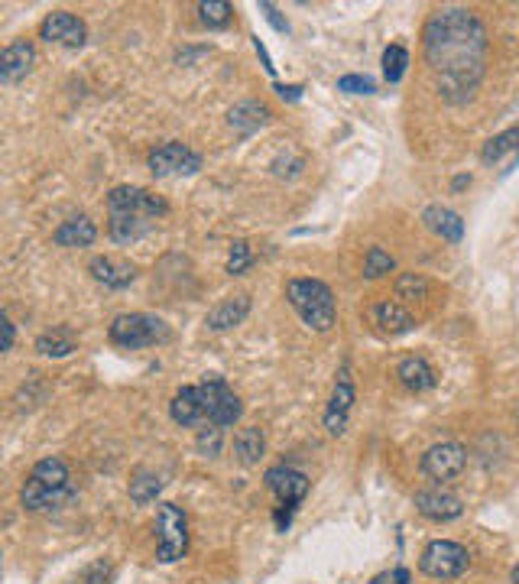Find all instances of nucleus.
Wrapping results in <instances>:
<instances>
[{"label": "nucleus", "mask_w": 519, "mask_h": 584, "mask_svg": "<svg viewBox=\"0 0 519 584\" xmlns=\"http://www.w3.org/2000/svg\"><path fill=\"white\" fill-rule=\"evenodd\" d=\"M221 445H224V429H218V426L198 429V435H195V448L202 451L205 458H218V455H221Z\"/></svg>", "instance_id": "31"}, {"label": "nucleus", "mask_w": 519, "mask_h": 584, "mask_svg": "<svg viewBox=\"0 0 519 584\" xmlns=\"http://www.w3.org/2000/svg\"><path fill=\"white\" fill-rule=\"evenodd\" d=\"M354 380H351V367L344 364L338 370V380H335V390H331V400L325 406V429L328 435H344L348 432V419H351V409H354Z\"/></svg>", "instance_id": "11"}, {"label": "nucleus", "mask_w": 519, "mask_h": 584, "mask_svg": "<svg viewBox=\"0 0 519 584\" xmlns=\"http://www.w3.org/2000/svg\"><path fill=\"white\" fill-rule=\"evenodd\" d=\"M487 26L468 7H442L422 26L425 65L448 104H468L487 75Z\"/></svg>", "instance_id": "1"}, {"label": "nucleus", "mask_w": 519, "mask_h": 584, "mask_svg": "<svg viewBox=\"0 0 519 584\" xmlns=\"http://www.w3.org/2000/svg\"><path fill=\"white\" fill-rule=\"evenodd\" d=\"M169 416L182 429H228L234 422H241L244 403L234 393V387L218 374H208L202 383L182 387L169 403Z\"/></svg>", "instance_id": "2"}, {"label": "nucleus", "mask_w": 519, "mask_h": 584, "mask_svg": "<svg viewBox=\"0 0 519 584\" xmlns=\"http://www.w3.org/2000/svg\"><path fill=\"white\" fill-rule=\"evenodd\" d=\"M286 302L296 309L305 328L312 331H331L338 322V305L335 292L328 283L315 280V276H296L286 283Z\"/></svg>", "instance_id": "5"}, {"label": "nucleus", "mask_w": 519, "mask_h": 584, "mask_svg": "<svg viewBox=\"0 0 519 584\" xmlns=\"http://www.w3.org/2000/svg\"><path fill=\"white\" fill-rule=\"evenodd\" d=\"M0 331H4V341H0V351H13V338H17V328H13L10 315H0Z\"/></svg>", "instance_id": "36"}, {"label": "nucleus", "mask_w": 519, "mask_h": 584, "mask_svg": "<svg viewBox=\"0 0 519 584\" xmlns=\"http://www.w3.org/2000/svg\"><path fill=\"white\" fill-rule=\"evenodd\" d=\"M266 455V435L260 426H247L234 435V458L244 464V468H254L260 458Z\"/></svg>", "instance_id": "23"}, {"label": "nucleus", "mask_w": 519, "mask_h": 584, "mask_svg": "<svg viewBox=\"0 0 519 584\" xmlns=\"http://www.w3.org/2000/svg\"><path fill=\"white\" fill-rule=\"evenodd\" d=\"M88 273H91V280L101 283L104 289H114V292H121L127 289L133 280H137V267H133L130 260H121V257H91L88 263Z\"/></svg>", "instance_id": "14"}, {"label": "nucleus", "mask_w": 519, "mask_h": 584, "mask_svg": "<svg viewBox=\"0 0 519 584\" xmlns=\"http://www.w3.org/2000/svg\"><path fill=\"white\" fill-rule=\"evenodd\" d=\"M169 215L163 195L140 185H117L108 192V231L114 244H137Z\"/></svg>", "instance_id": "3"}, {"label": "nucleus", "mask_w": 519, "mask_h": 584, "mask_svg": "<svg viewBox=\"0 0 519 584\" xmlns=\"http://www.w3.org/2000/svg\"><path fill=\"white\" fill-rule=\"evenodd\" d=\"M247 315H250V296H247V292H237V296L221 299L215 309L208 312L205 325L211 331H231L237 325H244Z\"/></svg>", "instance_id": "17"}, {"label": "nucleus", "mask_w": 519, "mask_h": 584, "mask_svg": "<svg viewBox=\"0 0 519 584\" xmlns=\"http://www.w3.org/2000/svg\"><path fill=\"white\" fill-rule=\"evenodd\" d=\"M468 565H471L468 549H464L461 542H451V539H435L419 555V572L435 578V581L461 578L464 572H468Z\"/></svg>", "instance_id": "8"}, {"label": "nucleus", "mask_w": 519, "mask_h": 584, "mask_svg": "<svg viewBox=\"0 0 519 584\" xmlns=\"http://www.w3.org/2000/svg\"><path fill=\"white\" fill-rule=\"evenodd\" d=\"M374 322L380 325V331H387V335H406V331L419 328V322L412 318V312L403 302H377Z\"/></svg>", "instance_id": "22"}, {"label": "nucleus", "mask_w": 519, "mask_h": 584, "mask_svg": "<svg viewBox=\"0 0 519 584\" xmlns=\"http://www.w3.org/2000/svg\"><path fill=\"white\" fill-rule=\"evenodd\" d=\"M510 578H513V584H519V565L513 568V575H510Z\"/></svg>", "instance_id": "43"}, {"label": "nucleus", "mask_w": 519, "mask_h": 584, "mask_svg": "<svg viewBox=\"0 0 519 584\" xmlns=\"http://www.w3.org/2000/svg\"><path fill=\"white\" fill-rule=\"evenodd\" d=\"M108 578H111V562H108V559H101V562H95V565H88V568H85V575L78 578L75 584H108Z\"/></svg>", "instance_id": "34"}, {"label": "nucleus", "mask_w": 519, "mask_h": 584, "mask_svg": "<svg viewBox=\"0 0 519 584\" xmlns=\"http://www.w3.org/2000/svg\"><path fill=\"white\" fill-rule=\"evenodd\" d=\"M39 39L65 46V49H82L88 43V26L82 17H75L69 10H52L46 13V20L39 23Z\"/></svg>", "instance_id": "10"}, {"label": "nucleus", "mask_w": 519, "mask_h": 584, "mask_svg": "<svg viewBox=\"0 0 519 584\" xmlns=\"http://www.w3.org/2000/svg\"><path fill=\"white\" fill-rule=\"evenodd\" d=\"M270 124V108L263 101H241L228 111V127L237 137H250L257 134L260 127Z\"/></svg>", "instance_id": "18"}, {"label": "nucleus", "mask_w": 519, "mask_h": 584, "mask_svg": "<svg viewBox=\"0 0 519 584\" xmlns=\"http://www.w3.org/2000/svg\"><path fill=\"white\" fill-rule=\"evenodd\" d=\"M250 263H254V250H250V244L247 241H234L231 254H228V273L241 276V273L250 270Z\"/></svg>", "instance_id": "32"}, {"label": "nucleus", "mask_w": 519, "mask_h": 584, "mask_svg": "<svg viewBox=\"0 0 519 584\" xmlns=\"http://www.w3.org/2000/svg\"><path fill=\"white\" fill-rule=\"evenodd\" d=\"M69 497H72V477H69V464H65L62 458L36 461L30 477L23 481V490H20L23 510H30V513L52 510Z\"/></svg>", "instance_id": "4"}, {"label": "nucleus", "mask_w": 519, "mask_h": 584, "mask_svg": "<svg viewBox=\"0 0 519 584\" xmlns=\"http://www.w3.org/2000/svg\"><path fill=\"white\" fill-rule=\"evenodd\" d=\"M108 338L124 351H140V348H153V344H166L172 338V331L163 318H156L150 312H124L108 325Z\"/></svg>", "instance_id": "6"}, {"label": "nucleus", "mask_w": 519, "mask_h": 584, "mask_svg": "<svg viewBox=\"0 0 519 584\" xmlns=\"http://www.w3.org/2000/svg\"><path fill=\"white\" fill-rule=\"evenodd\" d=\"M396 299L399 302H419L429 299V280L422 273H399L396 276Z\"/></svg>", "instance_id": "27"}, {"label": "nucleus", "mask_w": 519, "mask_h": 584, "mask_svg": "<svg viewBox=\"0 0 519 584\" xmlns=\"http://www.w3.org/2000/svg\"><path fill=\"white\" fill-rule=\"evenodd\" d=\"M36 351L43 357H69L75 351V338L69 328H52L36 338Z\"/></svg>", "instance_id": "25"}, {"label": "nucleus", "mask_w": 519, "mask_h": 584, "mask_svg": "<svg viewBox=\"0 0 519 584\" xmlns=\"http://www.w3.org/2000/svg\"><path fill=\"white\" fill-rule=\"evenodd\" d=\"M396 377L412 393H425V390H432L438 383V374L432 370V364L425 361V357H406V361H399Z\"/></svg>", "instance_id": "21"}, {"label": "nucleus", "mask_w": 519, "mask_h": 584, "mask_svg": "<svg viewBox=\"0 0 519 584\" xmlns=\"http://www.w3.org/2000/svg\"><path fill=\"white\" fill-rule=\"evenodd\" d=\"M416 510L425 516V520H432V523H451V520H458V516L464 513V503H461V497L435 487V490H419V494H416Z\"/></svg>", "instance_id": "16"}, {"label": "nucleus", "mask_w": 519, "mask_h": 584, "mask_svg": "<svg viewBox=\"0 0 519 584\" xmlns=\"http://www.w3.org/2000/svg\"><path fill=\"white\" fill-rule=\"evenodd\" d=\"M396 270V260L387 254L383 247H370L367 257H364V276L367 280H380V276H387Z\"/></svg>", "instance_id": "30"}, {"label": "nucleus", "mask_w": 519, "mask_h": 584, "mask_svg": "<svg viewBox=\"0 0 519 584\" xmlns=\"http://www.w3.org/2000/svg\"><path fill=\"white\" fill-rule=\"evenodd\" d=\"M189 552V520L185 510L176 503H159L156 513V559L163 565H172L185 559Z\"/></svg>", "instance_id": "7"}, {"label": "nucleus", "mask_w": 519, "mask_h": 584, "mask_svg": "<svg viewBox=\"0 0 519 584\" xmlns=\"http://www.w3.org/2000/svg\"><path fill=\"white\" fill-rule=\"evenodd\" d=\"M471 185V176H455L451 179V192H461V189H468Z\"/></svg>", "instance_id": "40"}, {"label": "nucleus", "mask_w": 519, "mask_h": 584, "mask_svg": "<svg viewBox=\"0 0 519 584\" xmlns=\"http://www.w3.org/2000/svg\"><path fill=\"white\" fill-rule=\"evenodd\" d=\"M422 224L429 228L435 237H442V241L448 244H461V237H464V221L458 211H451L445 205H429L422 211Z\"/></svg>", "instance_id": "19"}, {"label": "nucleus", "mask_w": 519, "mask_h": 584, "mask_svg": "<svg viewBox=\"0 0 519 584\" xmlns=\"http://www.w3.org/2000/svg\"><path fill=\"white\" fill-rule=\"evenodd\" d=\"M260 10H263V17L273 23V30H276V33L289 36V20L283 17V13L276 10V4H270V0H263V4H260Z\"/></svg>", "instance_id": "35"}, {"label": "nucleus", "mask_w": 519, "mask_h": 584, "mask_svg": "<svg viewBox=\"0 0 519 584\" xmlns=\"http://www.w3.org/2000/svg\"><path fill=\"white\" fill-rule=\"evenodd\" d=\"M263 484L276 494L279 507H286L292 513H296V507L305 500V494H309V477L296 468H286V464H276V468L266 471Z\"/></svg>", "instance_id": "13"}, {"label": "nucleus", "mask_w": 519, "mask_h": 584, "mask_svg": "<svg viewBox=\"0 0 519 584\" xmlns=\"http://www.w3.org/2000/svg\"><path fill=\"white\" fill-rule=\"evenodd\" d=\"M338 91H344V95H374L377 82L370 75H344L338 78Z\"/></svg>", "instance_id": "33"}, {"label": "nucleus", "mask_w": 519, "mask_h": 584, "mask_svg": "<svg viewBox=\"0 0 519 584\" xmlns=\"http://www.w3.org/2000/svg\"><path fill=\"white\" fill-rule=\"evenodd\" d=\"M406 65H409V52H406V46L393 43V46L383 49V78H387L390 85L403 82Z\"/></svg>", "instance_id": "29"}, {"label": "nucleus", "mask_w": 519, "mask_h": 584, "mask_svg": "<svg viewBox=\"0 0 519 584\" xmlns=\"http://www.w3.org/2000/svg\"><path fill=\"white\" fill-rule=\"evenodd\" d=\"M387 581H393V578H390V575H377V578H374V584H387Z\"/></svg>", "instance_id": "42"}, {"label": "nucleus", "mask_w": 519, "mask_h": 584, "mask_svg": "<svg viewBox=\"0 0 519 584\" xmlns=\"http://www.w3.org/2000/svg\"><path fill=\"white\" fill-rule=\"evenodd\" d=\"M507 153H516V156H519V127L503 130V134L490 137V140L484 143V150H481V159L490 166V163H497V159H503Z\"/></svg>", "instance_id": "26"}, {"label": "nucleus", "mask_w": 519, "mask_h": 584, "mask_svg": "<svg viewBox=\"0 0 519 584\" xmlns=\"http://www.w3.org/2000/svg\"><path fill=\"white\" fill-rule=\"evenodd\" d=\"M205 52H208V46H198V49H182L179 56H176V62H179V65H192L198 56H205Z\"/></svg>", "instance_id": "39"}, {"label": "nucleus", "mask_w": 519, "mask_h": 584, "mask_svg": "<svg viewBox=\"0 0 519 584\" xmlns=\"http://www.w3.org/2000/svg\"><path fill=\"white\" fill-rule=\"evenodd\" d=\"M52 241H56V247H91L98 241V224L88 215H75L59 224Z\"/></svg>", "instance_id": "20"}, {"label": "nucleus", "mask_w": 519, "mask_h": 584, "mask_svg": "<svg viewBox=\"0 0 519 584\" xmlns=\"http://www.w3.org/2000/svg\"><path fill=\"white\" fill-rule=\"evenodd\" d=\"M159 494H163V477L150 468H137L130 477V500L137 503V507H146V503H153Z\"/></svg>", "instance_id": "24"}, {"label": "nucleus", "mask_w": 519, "mask_h": 584, "mask_svg": "<svg viewBox=\"0 0 519 584\" xmlns=\"http://www.w3.org/2000/svg\"><path fill=\"white\" fill-rule=\"evenodd\" d=\"M464 464H468V451H464V445L438 442L422 455L419 468L425 477H432V481H451V477H458L464 471Z\"/></svg>", "instance_id": "12"}, {"label": "nucleus", "mask_w": 519, "mask_h": 584, "mask_svg": "<svg viewBox=\"0 0 519 584\" xmlns=\"http://www.w3.org/2000/svg\"><path fill=\"white\" fill-rule=\"evenodd\" d=\"M254 49H257V56H260V65L270 75H276V65H273V59H270V52H266V46L260 43V36H254Z\"/></svg>", "instance_id": "38"}, {"label": "nucleus", "mask_w": 519, "mask_h": 584, "mask_svg": "<svg viewBox=\"0 0 519 584\" xmlns=\"http://www.w3.org/2000/svg\"><path fill=\"white\" fill-rule=\"evenodd\" d=\"M393 584H409V572H406V568H396V572H393Z\"/></svg>", "instance_id": "41"}, {"label": "nucleus", "mask_w": 519, "mask_h": 584, "mask_svg": "<svg viewBox=\"0 0 519 584\" xmlns=\"http://www.w3.org/2000/svg\"><path fill=\"white\" fill-rule=\"evenodd\" d=\"M146 166H150V172H153L156 179L195 176V172H202L205 159H202V153H195L192 146L172 140V143L156 146V150L150 153V159H146Z\"/></svg>", "instance_id": "9"}, {"label": "nucleus", "mask_w": 519, "mask_h": 584, "mask_svg": "<svg viewBox=\"0 0 519 584\" xmlns=\"http://www.w3.org/2000/svg\"><path fill=\"white\" fill-rule=\"evenodd\" d=\"M195 10H198V20H202L208 30H224L234 17V7L224 4V0H202Z\"/></svg>", "instance_id": "28"}, {"label": "nucleus", "mask_w": 519, "mask_h": 584, "mask_svg": "<svg viewBox=\"0 0 519 584\" xmlns=\"http://www.w3.org/2000/svg\"><path fill=\"white\" fill-rule=\"evenodd\" d=\"M36 65V46L30 39H17V43L4 46L0 52V82L4 85H17L20 78H26Z\"/></svg>", "instance_id": "15"}, {"label": "nucleus", "mask_w": 519, "mask_h": 584, "mask_svg": "<svg viewBox=\"0 0 519 584\" xmlns=\"http://www.w3.org/2000/svg\"><path fill=\"white\" fill-rule=\"evenodd\" d=\"M276 95L289 101V104H296L302 98V85H276Z\"/></svg>", "instance_id": "37"}]
</instances>
